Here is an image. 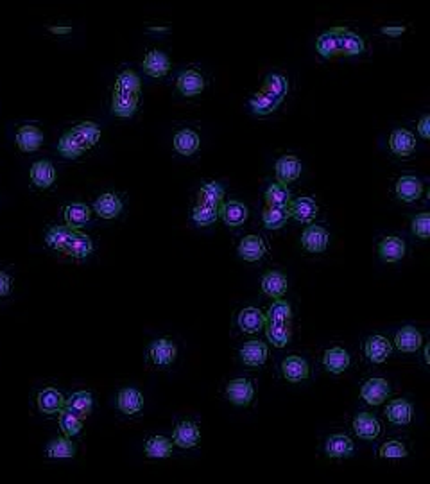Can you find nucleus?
I'll return each mask as SVG.
<instances>
[{"label": "nucleus", "instance_id": "nucleus-1", "mask_svg": "<svg viewBox=\"0 0 430 484\" xmlns=\"http://www.w3.org/2000/svg\"><path fill=\"white\" fill-rule=\"evenodd\" d=\"M92 149L88 145V142L85 140V136L77 131V128H72L70 131L65 133L63 136L58 142V153L65 158H70V160H76V158L81 156L85 151Z\"/></svg>", "mask_w": 430, "mask_h": 484}, {"label": "nucleus", "instance_id": "nucleus-2", "mask_svg": "<svg viewBox=\"0 0 430 484\" xmlns=\"http://www.w3.org/2000/svg\"><path fill=\"white\" fill-rule=\"evenodd\" d=\"M281 375L289 382H303L311 375V366H308L307 359H303V357L289 355L281 361Z\"/></svg>", "mask_w": 430, "mask_h": 484}, {"label": "nucleus", "instance_id": "nucleus-3", "mask_svg": "<svg viewBox=\"0 0 430 484\" xmlns=\"http://www.w3.org/2000/svg\"><path fill=\"white\" fill-rule=\"evenodd\" d=\"M389 395H391V386L386 378L379 377L366 380L361 389L362 400H366L370 405H380L389 398Z\"/></svg>", "mask_w": 430, "mask_h": 484}, {"label": "nucleus", "instance_id": "nucleus-4", "mask_svg": "<svg viewBox=\"0 0 430 484\" xmlns=\"http://www.w3.org/2000/svg\"><path fill=\"white\" fill-rule=\"evenodd\" d=\"M226 396L233 405L246 408V405L251 403L253 396H255V387L247 378H235L226 386Z\"/></svg>", "mask_w": 430, "mask_h": 484}, {"label": "nucleus", "instance_id": "nucleus-5", "mask_svg": "<svg viewBox=\"0 0 430 484\" xmlns=\"http://www.w3.org/2000/svg\"><path fill=\"white\" fill-rule=\"evenodd\" d=\"M289 216L298 223H312L320 213V207L308 195H299L296 200L290 201Z\"/></svg>", "mask_w": 430, "mask_h": 484}, {"label": "nucleus", "instance_id": "nucleus-6", "mask_svg": "<svg viewBox=\"0 0 430 484\" xmlns=\"http://www.w3.org/2000/svg\"><path fill=\"white\" fill-rule=\"evenodd\" d=\"M301 246L308 253H323L328 248V232L323 226L311 225L303 229Z\"/></svg>", "mask_w": 430, "mask_h": 484}, {"label": "nucleus", "instance_id": "nucleus-7", "mask_svg": "<svg viewBox=\"0 0 430 484\" xmlns=\"http://www.w3.org/2000/svg\"><path fill=\"white\" fill-rule=\"evenodd\" d=\"M354 433L361 439L366 442H375L377 437L382 433V425L377 420V417L370 414V412H361L354 418Z\"/></svg>", "mask_w": 430, "mask_h": 484}, {"label": "nucleus", "instance_id": "nucleus-8", "mask_svg": "<svg viewBox=\"0 0 430 484\" xmlns=\"http://www.w3.org/2000/svg\"><path fill=\"white\" fill-rule=\"evenodd\" d=\"M219 217L224 221L226 226L239 228V226H242L247 221L249 210L240 201H226V203L221 204V209H219Z\"/></svg>", "mask_w": 430, "mask_h": 484}, {"label": "nucleus", "instance_id": "nucleus-9", "mask_svg": "<svg viewBox=\"0 0 430 484\" xmlns=\"http://www.w3.org/2000/svg\"><path fill=\"white\" fill-rule=\"evenodd\" d=\"M392 352V344L389 343L388 337L383 336H371L364 343V353L373 364H382L389 359Z\"/></svg>", "mask_w": 430, "mask_h": 484}, {"label": "nucleus", "instance_id": "nucleus-10", "mask_svg": "<svg viewBox=\"0 0 430 484\" xmlns=\"http://www.w3.org/2000/svg\"><path fill=\"white\" fill-rule=\"evenodd\" d=\"M176 355H178V348L171 339L162 337L151 343L149 357L156 366H171L176 361Z\"/></svg>", "mask_w": 430, "mask_h": 484}, {"label": "nucleus", "instance_id": "nucleus-11", "mask_svg": "<svg viewBox=\"0 0 430 484\" xmlns=\"http://www.w3.org/2000/svg\"><path fill=\"white\" fill-rule=\"evenodd\" d=\"M345 31V27H333V29L326 31L317 38L315 42V49L323 58L330 60V58H336L341 52V34Z\"/></svg>", "mask_w": 430, "mask_h": 484}, {"label": "nucleus", "instance_id": "nucleus-12", "mask_svg": "<svg viewBox=\"0 0 430 484\" xmlns=\"http://www.w3.org/2000/svg\"><path fill=\"white\" fill-rule=\"evenodd\" d=\"M144 72L151 77H163L171 72V60L169 56L162 51H151L142 61Z\"/></svg>", "mask_w": 430, "mask_h": 484}, {"label": "nucleus", "instance_id": "nucleus-13", "mask_svg": "<svg viewBox=\"0 0 430 484\" xmlns=\"http://www.w3.org/2000/svg\"><path fill=\"white\" fill-rule=\"evenodd\" d=\"M355 445L346 434H332L324 443V454L332 459H346L354 454Z\"/></svg>", "mask_w": 430, "mask_h": 484}, {"label": "nucleus", "instance_id": "nucleus-14", "mask_svg": "<svg viewBox=\"0 0 430 484\" xmlns=\"http://www.w3.org/2000/svg\"><path fill=\"white\" fill-rule=\"evenodd\" d=\"M269 357V348L267 344L262 343V341H247L240 348V361L246 366H251V368H258V366H264Z\"/></svg>", "mask_w": 430, "mask_h": 484}, {"label": "nucleus", "instance_id": "nucleus-15", "mask_svg": "<svg viewBox=\"0 0 430 484\" xmlns=\"http://www.w3.org/2000/svg\"><path fill=\"white\" fill-rule=\"evenodd\" d=\"M422 344H423L422 332L417 330V328L411 327V325H407V327H402L400 330L396 332L395 346L400 350V352L414 353L422 348Z\"/></svg>", "mask_w": 430, "mask_h": 484}, {"label": "nucleus", "instance_id": "nucleus-16", "mask_svg": "<svg viewBox=\"0 0 430 484\" xmlns=\"http://www.w3.org/2000/svg\"><path fill=\"white\" fill-rule=\"evenodd\" d=\"M176 88L185 97H196L205 90V77L196 70L181 72L178 76V81H176Z\"/></svg>", "mask_w": 430, "mask_h": 484}, {"label": "nucleus", "instance_id": "nucleus-17", "mask_svg": "<svg viewBox=\"0 0 430 484\" xmlns=\"http://www.w3.org/2000/svg\"><path fill=\"white\" fill-rule=\"evenodd\" d=\"M65 400L67 398L54 387H45L36 396L38 409L43 414H60V411L65 409Z\"/></svg>", "mask_w": 430, "mask_h": 484}, {"label": "nucleus", "instance_id": "nucleus-18", "mask_svg": "<svg viewBox=\"0 0 430 484\" xmlns=\"http://www.w3.org/2000/svg\"><path fill=\"white\" fill-rule=\"evenodd\" d=\"M274 172H276L278 183H292L301 176V161L292 154L281 156L274 166Z\"/></svg>", "mask_w": 430, "mask_h": 484}, {"label": "nucleus", "instance_id": "nucleus-19", "mask_svg": "<svg viewBox=\"0 0 430 484\" xmlns=\"http://www.w3.org/2000/svg\"><path fill=\"white\" fill-rule=\"evenodd\" d=\"M122 209V200L117 194H111V192L101 194L94 203V212L101 219H115V217L120 216Z\"/></svg>", "mask_w": 430, "mask_h": 484}, {"label": "nucleus", "instance_id": "nucleus-20", "mask_svg": "<svg viewBox=\"0 0 430 484\" xmlns=\"http://www.w3.org/2000/svg\"><path fill=\"white\" fill-rule=\"evenodd\" d=\"M42 144H43L42 129L36 128V126H31V124L18 128L17 145L20 151H24V153H35V151H38V149L42 147Z\"/></svg>", "mask_w": 430, "mask_h": 484}, {"label": "nucleus", "instance_id": "nucleus-21", "mask_svg": "<svg viewBox=\"0 0 430 484\" xmlns=\"http://www.w3.org/2000/svg\"><path fill=\"white\" fill-rule=\"evenodd\" d=\"M349 362H352L349 353L346 352L345 348H341V346H333V348L326 350L323 355V366L328 373H333V375L345 373V371L349 368Z\"/></svg>", "mask_w": 430, "mask_h": 484}, {"label": "nucleus", "instance_id": "nucleus-22", "mask_svg": "<svg viewBox=\"0 0 430 484\" xmlns=\"http://www.w3.org/2000/svg\"><path fill=\"white\" fill-rule=\"evenodd\" d=\"M413 403L405 398L391 400L386 408V417L392 425H409L413 421Z\"/></svg>", "mask_w": 430, "mask_h": 484}, {"label": "nucleus", "instance_id": "nucleus-23", "mask_svg": "<svg viewBox=\"0 0 430 484\" xmlns=\"http://www.w3.org/2000/svg\"><path fill=\"white\" fill-rule=\"evenodd\" d=\"M405 251H407L405 242L402 241L400 237H395V235H391V237H383L382 241L379 242V257L383 260V262H388V264L400 262V260L405 257Z\"/></svg>", "mask_w": 430, "mask_h": 484}, {"label": "nucleus", "instance_id": "nucleus-24", "mask_svg": "<svg viewBox=\"0 0 430 484\" xmlns=\"http://www.w3.org/2000/svg\"><path fill=\"white\" fill-rule=\"evenodd\" d=\"M117 405L122 414H138L144 409V395L135 387H124L117 396Z\"/></svg>", "mask_w": 430, "mask_h": 484}, {"label": "nucleus", "instance_id": "nucleus-25", "mask_svg": "<svg viewBox=\"0 0 430 484\" xmlns=\"http://www.w3.org/2000/svg\"><path fill=\"white\" fill-rule=\"evenodd\" d=\"M260 287H262V293L265 296L273 298V300H280L283 294L287 293V278L283 273L280 271H267L262 276V282H260Z\"/></svg>", "mask_w": 430, "mask_h": 484}, {"label": "nucleus", "instance_id": "nucleus-26", "mask_svg": "<svg viewBox=\"0 0 430 484\" xmlns=\"http://www.w3.org/2000/svg\"><path fill=\"white\" fill-rule=\"evenodd\" d=\"M267 253L264 241L258 235H246L239 244V257L246 262H258Z\"/></svg>", "mask_w": 430, "mask_h": 484}, {"label": "nucleus", "instance_id": "nucleus-27", "mask_svg": "<svg viewBox=\"0 0 430 484\" xmlns=\"http://www.w3.org/2000/svg\"><path fill=\"white\" fill-rule=\"evenodd\" d=\"M389 147L396 156H409L416 149V138L409 129H395L389 136Z\"/></svg>", "mask_w": 430, "mask_h": 484}, {"label": "nucleus", "instance_id": "nucleus-28", "mask_svg": "<svg viewBox=\"0 0 430 484\" xmlns=\"http://www.w3.org/2000/svg\"><path fill=\"white\" fill-rule=\"evenodd\" d=\"M423 194V183L416 176H402L396 182V195L404 203H413Z\"/></svg>", "mask_w": 430, "mask_h": 484}, {"label": "nucleus", "instance_id": "nucleus-29", "mask_svg": "<svg viewBox=\"0 0 430 484\" xmlns=\"http://www.w3.org/2000/svg\"><path fill=\"white\" fill-rule=\"evenodd\" d=\"M31 182L38 188H49L56 182V167L49 160H40L33 163L29 170Z\"/></svg>", "mask_w": 430, "mask_h": 484}, {"label": "nucleus", "instance_id": "nucleus-30", "mask_svg": "<svg viewBox=\"0 0 430 484\" xmlns=\"http://www.w3.org/2000/svg\"><path fill=\"white\" fill-rule=\"evenodd\" d=\"M239 328L246 334H256L264 328L265 325V314L256 307H246L239 312Z\"/></svg>", "mask_w": 430, "mask_h": 484}, {"label": "nucleus", "instance_id": "nucleus-31", "mask_svg": "<svg viewBox=\"0 0 430 484\" xmlns=\"http://www.w3.org/2000/svg\"><path fill=\"white\" fill-rule=\"evenodd\" d=\"M224 187L217 182L205 183L197 192V204L203 207H212V209H221V204L224 203Z\"/></svg>", "mask_w": 430, "mask_h": 484}, {"label": "nucleus", "instance_id": "nucleus-32", "mask_svg": "<svg viewBox=\"0 0 430 484\" xmlns=\"http://www.w3.org/2000/svg\"><path fill=\"white\" fill-rule=\"evenodd\" d=\"M176 446L179 449H194L199 443V429L194 421H181L174 429V437H172Z\"/></svg>", "mask_w": 430, "mask_h": 484}, {"label": "nucleus", "instance_id": "nucleus-33", "mask_svg": "<svg viewBox=\"0 0 430 484\" xmlns=\"http://www.w3.org/2000/svg\"><path fill=\"white\" fill-rule=\"evenodd\" d=\"M138 110V95L133 94H117L113 92V99H111V113L115 117H122V119H129L137 113Z\"/></svg>", "mask_w": 430, "mask_h": 484}, {"label": "nucleus", "instance_id": "nucleus-34", "mask_svg": "<svg viewBox=\"0 0 430 484\" xmlns=\"http://www.w3.org/2000/svg\"><path fill=\"white\" fill-rule=\"evenodd\" d=\"M65 409L77 414V417L86 418L94 409V396L88 391H76L69 398L65 400Z\"/></svg>", "mask_w": 430, "mask_h": 484}, {"label": "nucleus", "instance_id": "nucleus-35", "mask_svg": "<svg viewBox=\"0 0 430 484\" xmlns=\"http://www.w3.org/2000/svg\"><path fill=\"white\" fill-rule=\"evenodd\" d=\"M172 144H174V149L181 156H192L194 153H197V149L201 145V138L192 129H181V131H178L174 135Z\"/></svg>", "mask_w": 430, "mask_h": 484}, {"label": "nucleus", "instance_id": "nucleus-36", "mask_svg": "<svg viewBox=\"0 0 430 484\" xmlns=\"http://www.w3.org/2000/svg\"><path fill=\"white\" fill-rule=\"evenodd\" d=\"M63 216L65 221H67V226L77 229L81 228V226H85L86 223L92 219V210H90L88 204L85 203H70L65 207Z\"/></svg>", "mask_w": 430, "mask_h": 484}, {"label": "nucleus", "instance_id": "nucleus-37", "mask_svg": "<svg viewBox=\"0 0 430 484\" xmlns=\"http://www.w3.org/2000/svg\"><path fill=\"white\" fill-rule=\"evenodd\" d=\"M92 253H94V242H92V239L76 229L72 239H70L69 246L65 250V255L74 257V259H86Z\"/></svg>", "mask_w": 430, "mask_h": 484}, {"label": "nucleus", "instance_id": "nucleus-38", "mask_svg": "<svg viewBox=\"0 0 430 484\" xmlns=\"http://www.w3.org/2000/svg\"><path fill=\"white\" fill-rule=\"evenodd\" d=\"M264 200L267 207H276V209H289L290 201H292V195L290 191L287 188V185L283 183H273L269 185L267 191L264 194Z\"/></svg>", "mask_w": 430, "mask_h": 484}, {"label": "nucleus", "instance_id": "nucleus-39", "mask_svg": "<svg viewBox=\"0 0 430 484\" xmlns=\"http://www.w3.org/2000/svg\"><path fill=\"white\" fill-rule=\"evenodd\" d=\"M74 232H76V229L70 228V226H51L47 235H45V242H47V246L52 248V250L65 253Z\"/></svg>", "mask_w": 430, "mask_h": 484}, {"label": "nucleus", "instance_id": "nucleus-40", "mask_svg": "<svg viewBox=\"0 0 430 484\" xmlns=\"http://www.w3.org/2000/svg\"><path fill=\"white\" fill-rule=\"evenodd\" d=\"M264 328H265V334H267V339L271 341L273 346H276V348H286L287 344L290 343L289 323L265 321Z\"/></svg>", "mask_w": 430, "mask_h": 484}, {"label": "nucleus", "instance_id": "nucleus-41", "mask_svg": "<svg viewBox=\"0 0 430 484\" xmlns=\"http://www.w3.org/2000/svg\"><path fill=\"white\" fill-rule=\"evenodd\" d=\"M174 442L165 436H153L145 443V455L151 459H167L171 455Z\"/></svg>", "mask_w": 430, "mask_h": 484}, {"label": "nucleus", "instance_id": "nucleus-42", "mask_svg": "<svg viewBox=\"0 0 430 484\" xmlns=\"http://www.w3.org/2000/svg\"><path fill=\"white\" fill-rule=\"evenodd\" d=\"M280 104H281V101L271 97V95L265 94V92H262V90H260L258 94H255L251 99H249V108H251L253 113L258 115V117H264V115L274 113Z\"/></svg>", "mask_w": 430, "mask_h": 484}, {"label": "nucleus", "instance_id": "nucleus-43", "mask_svg": "<svg viewBox=\"0 0 430 484\" xmlns=\"http://www.w3.org/2000/svg\"><path fill=\"white\" fill-rule=\"evenodd\" d=\"M262 92L269 94L271 97L278 99V101H283V97L289 92V81L287 77H283L281 74H267L264 79V88Z\"/></svg>", "mask_w": 430, "mask_h": 484}, {"label": "nucleus", "instance_id": "nucleus-44", "mask_svg": "<svg viewBox=\"0 0 430 484\" xmlns=\"http://www.w3.org/2000/svg\"><path fill=\"white\" fill-rule=\"evenodd\" d=\"M47 455L51 459H69L76 455V445L72 437H56L47 445Z\"/></svg>", "mask_w": 430, "mask_h": 484}, {"label": "nucleus", "instance_id": "nucleus-45", "mask_svg": "<svg viewBox=\"0 0 430 484\" xmlns=\"http://www.w3.org/2000/svg\"><path fill=\"white\" fill-rule=\"evenodd\" d=\"M366 51V42L362 40V36L352 33L345 27L341 34V52L339 56H358Z\"/></svg>", "mask_w": 430, "mask_h": 484}, {"label": "nucleus", "instance_id": "nucleus-46", "mask_svg": "<svg viewBox=\"0 0 430 484\" xmlns=\"http://www.w3.org/2000/svg\"><path fill=\"white\" fill-rule=\"evenodd\" d=\"M140 88H142L140 77L133 72V70H124V72L117 77L115 90H113V92H117V94L138 95L140 94Z\"/></svg>", "mask_w": 430, "mask_h": 484}, {"label": "nucleus", "instance_id": "nucleus-47", "mask_svg": "<svg viewBox=\"0 0 430 484\" xmlns=\"http://www.w3.org/2000/svg\"><path fill=\"white\" fill-rule=\"evenodd\" d=\"M60 429L63 436H77L83 430V418L70 412L69 409H63V411H60Z\"/></svg>", "mask_w": 430, "mask_h": 484}, {"label": "nucleus", "instance_id": "nucleus-48", "mask_svg": "<svg viewBox=\"0 0 430 484\" xmlns=\"http://www.w3.org/2000/svg\"><path fill=\"white\" fill-rule=\"evenodd\" d=\"M289 210L276 209V207H265L262 212V223L267 229H280L289 219Z\"/></svg>", "mask_w": 430, "mask_h": 484}, {"label": "nucleus", "instance_id": "nucleus-49", "mask_svg": "<svg viewBox=\"0 0 430 484\" xmlns=\"http://www.w3.org/2000/svg\"><path fill=\"white\" fill-rule=\"evenodd\" d=\"M292 319V309L290 303L286 300H274L273 305L269 307L267 314H265V321H280V323H290Z\"/></svg>", "mask_w": 430, "mask_h": 484}, {"label": "nucleus", "instance_id": "nucleus-50", "mask_svg": "<svg viewBox=\"0 0 430 484\" xmlns=\"http://www.w3.org/2000/svg\"><path fill=\"white\" fill-rule=\"evenodd\" d=\"M219 219V209H212V207H203V204H196L192 209V221L197 226H212L215 225Z\"/></svg>", "mask_w": 430, "mask_h": 484}, {"label": "nucleus", "instance_id": "nucleus-51", "mask_svg": "<svg viewBox=\"0 0 430 484\" xmlns=\"http://www.w3.org/2000/svg\"><path fill=\"white\" fill-rule=\"evenodd\" d=\"M379 455L383 459H402L407 455V449L398 439H389V442H386L380 446Z\"/></svg>", "mask_w": 430, "mask_h": 484}, {"label": "nucleus", "instance_id": "nucleus-52", "mask_svg": "<svg viewBox=\"0 0 430 484\" xmlns=\"http://www.w3.org/2000/svg\"><path fill=\"white\" fill-rule=\"evenodd\" d=\"M411 229H413V234L416 235V237L427 241V239L430 237V213L429 212L417 213V216L413 219V223H411Z\"/></svg>", "mask_w": 430, "mask_h": 484}, {"label": "nucleus", "instance_id": "nucleus-53", "mask_svg": "<svg viewBox=\"0 0 430 484\" xmlns=\"http://www.w3.org/2000/svg\"><path fill=\"white\" fill-rule=\"evenodd\" d=\"M76 128H77V131H79L83 136H85V140L88 142L90 147H94V145L99 142V138H101V128H99V124L92 122V120H85V122H79L76 126Z\"/></svg>", "mask_w": 430, "mask_h": 484}, {"label": "nucleus", "instance_id": "nucleus-54", "mask_svg": "<svg viewBox=\"0 0 430 484\" xmlns=\"http://www.w3.org/2000/svg\"><path fill=\"white\" fill-rule=\"evenodd\" d=\"M11 284H13L11 276H9L8 273L0 271V298L8 296V294L11 293Z\"/></svg>", "mask_w": 430, "mask_h": 484}, {"label": "nucleus", "instance_id": "nucleus-55", "mask_svg": "<svg viewBox=\"0 0 430 484\" xmlns=\"http://www.w3.org/2000/svg\"><path fill=\"white\" fill-rule=\"evenodd\" d=\"M417 133H420V136H422L423 140H429L430 138V117L429 115H425V117H422V119H420V122H417Z\"/></svg>", "mask_w": 430, "mask_h": 484}, {"label": "nucleus", "instance_id": "nucleus-56", "mask_svg": "<svg viewBox=\"0 0 430 484\" xmlns=\"http://www.w3.org/2000/svg\"><path fill=\"white\" fill-rule=\"evenodd\" d=\"M382 33L388 34V36H391V38H398L400 34L405 33V27L404 26H386V27H382Z\"/></svg>", "mask_w": 430, "mask_h": 484}, {"label": "nucleus", "instance_id": "nucleus-57", "mask_svg": "<svg viewBox=\"0 0 430 484\" xmlns=\"http://www.w3.org/2000/svg\"><path fill=\"white\" fill-rule=\"evenodd\" d=\"M51 33H56V34H69V33H70V27H51Z\"/></svg>", "mask_w": 430, "mask_h": 484}, {"label": "nucleus", "instance_id": "nucleus-58", "mask_svg": "<svg viewBox=\"0 0 430 484\" xmlns=\"http://www.w3.org/2000/svg\"><path fill=\"white\" fill-rule=\"evenodd\" d=\"M425 362L429 364L430 362V357H429V346H425Z\"/></svg>", "mask_w": 430, "mask_h": 484}]
</instances>
